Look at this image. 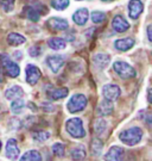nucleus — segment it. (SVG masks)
Segmentation results:
<instances>
[{"label":"nucleus","mask_w":152,"mask_h":161,"mask_svg":"<svg viewBox=\"0 0 152 161\" xmlns=\"http://www.w3.org/2000/svg\"><path fill=\"white\" fill-rule=\"evenodd\" d=\"M143 137V130L138 127L130 128L127 130L120 132L119 138L127 146H134V144L139 143Z\"/></svg>","instance_id":"nucleus-1"},{"label":"nucleus","mask_w":152,"mask_h":161,"mask_svg":"<svg viewBox=\"0 0 152 161\" xmlns=\"http://www.w3.org/2000/svg\"><path fill=\"white\" fill-rule=\"evenodd\" d=\"M66 129L70 136L74 138H81L86 136V131L83 129V123L81 118H70L66 123Z\"/></svg>","instance_id":"nucleus-2"},{"label":"nucleus","mask_w":152,"mask_h":161,"mask_svg":"<svg viewBox=\"0 0 152 161\" xmlns=\"http://www.w3.org/2000/svg\"><path fill=\"white\" fill-rule=\"evenodd\" d=\"M87 98L86 96L77 93V94H74L73 97L70 98V100L67 104V109L70 114H75V112H80L85 109L87 106Z\"/></svg>","instance_id":"nucleus-3"},{"label":"nucleus","mask_w":152,"mask_h":161,"mask_svg":"<svg viewBox=\"0 0 152 161\" xmlns=\"http://www.w3.org/2000/svg\"><path fill=\"white\" fill-rule=\"evenodd\" d=\"M113 69L121 79H132L135 76V69L127 62L117 61L113 64Z\"/></svg>","instance_id":"nucleus-4"},{"label":"nucleus","mask_w":152,"mask_h":161,"mask_svg":"<svg viewBox=\"0 0 152 161\" xmlns=\"http://www.w3.org/2000/svg\"><path fill=\"white\" fill-rule=\"evenodd\" d=\"M0 62L4 70L6 72V74L11 78H17L19 73H20V68L16 62H13L10 60V58L7 55H0Z\"/></svg>","instance_id":"nucleus-5"},{"label":"nucleus","mask_w":152,"mask_h":161,"mask_svg":"<svg viewBox=\"0 0 152 161\" xmlns=\"http://www.w3.org/2000/svg\"><path fill=\"white\" fill-rule=\"evenodd\" d=\"M120 93H121V90L118 85H113V84H108V85H105L103 88H102V94L106 100H109V102H114L117 100L119 97H120Z\"/></svg>","instance_id":"nucleus-6"},{"label":"nucleus","mask_w":152,"mask_h":161,"mask_svg":"<svg viewBox=\"0 0 152 161\" xmlns=\"http://www.w3.org/2000/svg\"><path fill=\"white\" fill-rule=\"evenodd\" d=\"M64 61H66V58L63 55H51V56L46 58V64L54 73H57L62 68Z\"/></svg>","instance_id":"nucleus-7"},{"label":"nucleus","mask_w":152,"mask_h":161,"mask_svg":"<svg viewBox=\"0 0 152 161\" xmlns=\"http://www.w3.org/2000/svg\"><path fill=\"white\" fill-rule=\"evenodd\" d=\"M40 69L36 67L34 64H29L26 66V81L30 85H36L37 81L40 79Z\"/></svg>","instance_id":"nucleus-8"},{"label":"nucleus","mask_w":152,"mask_h":161,"mask_svg":"<svg viewBox=\"0 0 152 161\" xmlns=\"http://www.w3.org/2000/svg\"><path fill=\"white\" fill-rule=\"evenodd\" d=\"M46 25L50 28V29L55 30V31H62V30H67L68 29V20L67 19H63V18H50L48 22H46Z\"/></svg>","instance_id":"nucleus-9"},{"label":"nucleus","mask_w":152,"mask_h":161,"mask_svg":"<svg viewBox=\"0 0 152 161\" xmlns=\"http://www.w3.org/2000/svg\"><path fill=\"white\" fill-rule=\"evenodd\" d=\"M112 26L117 32H125V31H127V30L130 29L128 22L123 16H120V14H118V16H115V17L113 18Z\"/></svg>","instance_id":"nucleus-10"},{"label":"nucleus","mask_w":152,"mask_h":161,"mask_svg":"<svg viewBox=\"0 0 152 161\" xmlns=\"http://www.w3.org/2000/svg\"><path fill=\"white\" fill-rule=\"evenodd\" d=\"M123 156H124V149L120 148L118 146L111 147L109 150L105 155V160L106 161H123Z\"/></svg>","instance_id":"nucleus-11"},{"label":"nucleus","mask_w":152,"mask_h":161,"mask_svg":"<svg viewBox=\"0 0 152 161\" xmlns=\"http://www.w3.org/2000/svg\"><path fill=\"white\" fill-rule=\"evenodd\" d=\"M144 10V5L140 0H131L128 3V12L132 19H137Z\"/></svg>","instance_id":"nucleus-12"},{"label":"nucleus","mask_w":152,"mask_h":161,"mask_svg":"<svg viewBox=\"0 0 152 161\" xmlns=\"http://www.w3.org/2000/svg\"><path fill=\"white\" fill-rule=\"evenodd\" d=\"M6 155L8 159L16 160L19 156V148H18L17 141L14 138H10L6 143Z\"/></svg>","instance_id":"nucleus-13"},{"label":"nucleus","mask_w":152,"mask_h":161,"mask_svg":"<svg viewBox=\"0 0 152 161\" xmlns=\"http://www.w3.org/2000/svg\"><path fill=\"white\" fill-rule=\"evenodd\" d=\"M89 17V12L87 8H80L73 14V20L77 25H85Z\"/></svg>","instance_id":"nucleus-14"},{"label":"nucleus","mask_w":152,"mask_h":161,"mask_svg":"<svg viewBox=\"0 0 152 161\" xmlns=\"http://www.w3.org/2000/svg\"><path fill=\"white\" fill-rule=\"evenodd\" d=\"M114 46L120 52H126V50H130L131 48L134 46V40H132V38H121V40L115 41Z\"/></svg>","instance_id":"nucleus-15"},{"label":"nucleus","mask_w":152,"mask_h":161,"mask_svg":"<svg viewBox=\"0 0 152 161\" xmlns=\"http://www.w3.org/2000/svg\"><path fill=\"white\" fill-rule=\"evenodd\" d=\"M23 96H24V91L22 90V87L19 86H12L5 92V97L8 100H14L18 98H22Z\"/></svg>","instance_id":"nucleus-16"},{"label":"nucleus","mask_w":152,"mask_h":161,"mask_svg":"<svg viewBox=\"0 0 152 161\" xmlns=\"http://www.w3.org/2000/svg\"><path fill=\"white\" fill-rule=\"evenodd\" d=\"M113 112V102L109 100H103L100 105L97 106V115L100 116H108Z\"/></svg>","instance_id":"nucleus-17"},{"label":"nucleus","mask_w":152,"mask_h":161,"mask_svg":"<svg viewBox=\"0 0 152 161\" xmlns=\"http://www.w3.org/2000/svg\"><path fill=\"white\" fill-rule=\"evenodd\" d=\"M48 44L54 50H62L67 47V42L60 37H51L48 41Z\"/></svg>","instance_id":"nucleus-18"},{"label":"nucleus","mask_w":152,"mask_h":161,"mask_svg":"<svg viewBox=\"0 0 152 161\" xmlns=\"http://www.w3.org/2000/svg\"><path fill=\"white\" fill-rule=\"evenodd\" d=\"M25 41L26 38L20 34H17V32H12L7 36V42H8V44L10 46H20V44H24L25 43Z\"/></svg>","instance_id":"nucleus-19"},{"label":"nucleus","mask_w":152,"mask_h":161,"mask_svg":"<svg viewBox=\"0 0 152 161\" xmlns=\"http://www.w3.org/2000/svg\"><path fill=\"white\" fill-rule=\"evenodd\" d=\"M109 62H111V58L107 54H96L94 56V64L100 68L107 67Z\"/></svg>","instance_id":"nucleus-20"},{"label":"nucleus","mask_w":152,"mask_h":161,"mask_svg":"<svg viewBox=\"0 0 152 161\" xmlns=\"http://www.w3.org/2000/svg\"><path fill=\"white\" fill-rule=\"evenodd\" d=\"M24 14L26 16V18H29L32 22H37L39 19V11L37 8H34L32 6H25L24 8Z\"/></svg>","instance_id":"nucleus-21"},{"label":"nucleus","mask_w":152,"mask_h":161,"mask_svg":"<svg viewBox=\"0 0 152 161\" xmlns=\"http://www.w3.org/2000/svg\"><path fill=\"white\" fill-rule=\"evenodd\" d=\"M70 155H71V158H73L74 160L82 161L86 158V149L83 148V146H76L70 152Z\"/></svg>","instance_id":"nucleus-22"},{"label":"nucleus","mask_w":152,"mask_h":161,"mask_svg":"<svg viewBox=\"0 0 152 161\" xmlns=\"http://www.w3.org/2000/svg\"><path fill=\"white\" fill-rule=\"evenodd\" d=\"M20 161H42V155L37 150H29L20 158Z\"/></svg>","instance_id":"nucleus-23"},{"label":"nucleus","mask_w":152,"mask_h":161,"mask_svg":"<svg viewBox=\"0 0 152 161\" xmlns=\"http://www.w3.org/2000/svg\"><path fill=\"white\" fill-rule=\"evenodd\" d=\"M24 106H25V103H24V100H23L22 98H18V99H14L13 102L11 103V110L13 114H20L23 112V110H24Z\"/></svg>","instance_id":"nucleus-24"},{"label":"nucleus","mask_w":152,"mask_h":161,"mask_svg":"<svg viewBox=\"0 0 152 161\" xmlns=\"http://www.w3.org/2000/svg\"><path fill=\"white\" fill-rule=\"evenodd\" d=\"M68 93H69L68 88H57V90H54L50 93V97L52 100H58V99H62V98L67 97Z\"/></svg>","instance_id":"nucleus-25"},{"label":"nucleus","mask_w":152,"mask_h":161,"mask_svg":"<svg viewBox=\"0 0 152 161\" xmlns=\"http://www.w3.org/2000/svg\"><path fill=\"white\" fill-rule=\"evenodd\" d=\"M90 148H92V154L95 156H99L102 152V142L97 138H94L92 141V144H90Z\"/></svg>","instance_id":"nucleus-26"},{"label":"nucleus","mask_w":152,"mask_h":161,"mask_svg":"<svg viewBox=\"0 0 152 161\" xmlns=\"http://www.w3.org/2000/svg\"><path fill=\"white\" fill-rule=\"evenodd\" d=\"M32 137L36 141H38V142H45V141H48L49 137H50V132L44 131V130H38V131L32 132Z\"/></svg>","instance_id":"nucleus-27"},{"label":"nucleus","mask_w":152,"mask_h":161,"mask_svg":"<svg viewBox=\"0 0 152 161\" xmlns=\"http://www.w3.org/2000/svg\"><path fill=\"white\" fill-rule=\"evenodd\" d=\"M51 6L55 10L62 11V10H66L69 6V0H51Z\"/></svg>","instance_id":"nucleus-28"},{"label":"nucleus","mask_w":152,"mask_h":161,"mask_svg":"<svg viewBox=\"0 0 152 161\" xmlns=\"http://www.w3.org/2000/svg\"><path fill=\"white\" fill-rule=\"evenodd\" d=\"M90 17H92V20H93V23L95 24H100L102 23L105 19H106V16H105V13L103 12H100V11H94L92 14H90Z\"/></svg>","instance_id":"nucleus-29"},{"label":"nucleus","mask_w":152,"mask_h":161,"mask_svg":"<svg viewBox=\"0 0 152 161\" xmlns=\"http://www.w3.org/2000/svg\"><path fill=\"white\" fill-rule=\"evenodd\" d=\"M0 6L5 10L6 12H10L14 7V0H0Z\"/></svg>","instance_id":"nucleus-30"},{"label":"nucleus","mask_w":152,"mask_h":161,"mask_svg":"<svg viewBox=\"0 0 152 161\" xmlns=\"http://www.w3.org/2000/svg\"><path fill=\"white\" fill-rule=\"evenodd\" d=\"M52 152L56 156H63L64 155V152H66V148L62 143H55L52 146Z\"/></svg>","instance_id":"nucleus-31"},{"label":"nucleus","mask_w":152,"mask_h":161,"mask_svg":"<svg viewBox=\"0 0 152 161\" xmlns=\"http://www.w3.org/2000/svg\"><path fill=\"white\" fill-rule=\"evenodd\" d=\"M29 53H30V55H31L32 58H36V56H38L40 54V48L38 46H34L29 49Z\"/></svg>","instance_id":"nucleus-32"},{"label":"nucleus","mask_w":152,"mask_h":161,"mask_svg":"<svg viewBox=\"0 0 152 161\" xmlns=\"http://www.w3.org/2000/svg\"><path fill=\"white\" fill-rule=\"evenodd\" d=\"M151 30H152V26H151V25H149V26H147V37H149V41H150V42L152 41Z\"/></svg>","instance_id":"nucleus-33"},{"label":"nucleus","mask_w":152,"mask_h":161,"mask_svg":"<svg viewBox=\"0 0 152 161\" xmlns=\"http://www.w3.org/2000/svg\"><path fill=\"white\" fill-rule=\"evenodd\" d=\"M14 56L17 58H22V52H14Z\"/></svg>","instance_id":"nucleus-34"},{"label":"nucleus","mask_w":152,"mask_h":161,"mask_svg":"<svg viewBox=\"0 0 152 161\" xmlns=\"http://www.w3.org/2000/svg\"><path fill=\"white\" fill-rule=\"evenodd\" d=\"M147 99H149V102H151V90L149 88V92H147Z\"/></svg>","instance_id":"nucleus-35"},{"label":"nucleus","mask_w":152,"mask_h":161,"mask_svg":"<svg viewBox=\"0 0 152 161\" xmlns=\"http://www.w3.org/2000/svg\"><path fill=\"white\" fill-rule=\"evenodd\" d=\"M101 1H112V0H101Z\"/></svg>","instance_id":"nucleus-36"},{"label":"nucleus","mask_w":152,"mask_h":161,"mask_svg":"<svg viewBox=\"0 0 152 161\" xmlns=\"http://www.w3.org/2000/svg\"><path fill=\"white\" fill-rule=\"evenodd\" d=\"M0 150H1V141H0Z\"/></svg>","instance_id":"nucleus-37"},{"label":"nucleus","mask_w":152,"mask_h":161,"mask_svg":"<svg viewBox=\"0 0 152 161\" xmlns=\"http://www.w3.org/2000/svg\"><path fill=\"white\" fill-rule=\"evenodd\" d=\"M77 1H82V0H77Z\"/></svg>","instance_id":"nucleus-38"}]
</instances>
